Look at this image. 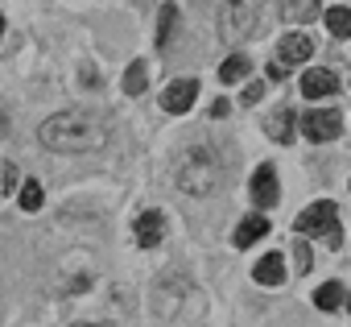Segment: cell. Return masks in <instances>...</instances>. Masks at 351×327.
Instances as JSON below:
<instances>
[{
    "label": "cell",
    "mask_w": 351,
    "mask_h": 327,
    "mask_svg": "<svg viewBox=\"0 0 351 327\" xmlns=\"http://www.w3.org/2000/svg\"><path fill=\"white\" fill-rule=\"evenodd\" d=\"M261 95H265V83H248L244 87V104H256Z\"/></svg>",
    "instance_id": "obj_21"
},
{
    "label": "cell",
    "mask_w": 351,
    "mask_h": 327,
    "mask_svg": "<svg viewBox=\"0 0 351 327\" xmlns=\"http://www.w3.org/2000/svg\"><path fill=\"white\" fill-rule=\"evenodd\" d=\"M335 91H339V75H335V71L314 67V71L302 75V95H306V100H322V95H335Z\"/></svg>",
    "instance_id": "obj_8"
},
{
    "label": "cell",
    "mask_w": 351,
    "mask_h": 327,
    "mask_svg": "<svg viewBox=\"0 0 351 327\" xmlns=\"http://www.w3.org/2000/svg\"><path fill=\"white\" fill-rule=\"evenodd\" d=\"M310 54H314V38H310V34H285V38L277 42V58H281L285 67L310 63Z\"/></svg>",
    "instance_id": "obj_7"
},
{
    "label": "cell",
    "mask_w": 351,
    "mask_h": 327,
    "mask_svg": "<svg viewBox=\"0 0 351 327\" xmlns=\"http://www.w3.org/2000/svg\"><path fill=\"white\" fill-rule=\"evenodd\" d=\"M0 34H5V17H0Z\"/></svg>",
    "instance_id": "obj_26"
},
{
    "label": "cell",
    "mask_w": 351,
    "mask_h": 327,
    "mask_svg": "<svg viewBox=\"0 0 351 327\" xmlns=\"http://www.w3.org/2000/svg\"><path fill=\"white\" fill-rule=\"evenodd\" d=\"M326 30L335 38H351V9H326Z\"/></svg>",
    "instance_id": "obj_17"
},
{
    "label": "cell",
    "mask_w": 351,
    "mask_h": 327,
    "mask_svg": "<svg viewBox=\"0 0 351 327\" xmlns=\"http://www.w3.org/2000/svg\"><path fill=\"white\" fill-rule=\"evenodd\" d=\"M252 75V63H248V54H232L223 67H219V79L223 83H244Z\"/></svg>",
    "instance_id": "obj_13"
},
{
    "label": "cell",
    "mask_w": 351,
    "mask_h": 327,
    "mask_svg": "<svg viewBox=\"0 0 351 327\" xmlns=\"http://www.w3.org/2000/svg\"><path fill=\"white\" fill-rule=\"evenodd\" d=\"M223 179V161L215 153V145L207 141H191L178 153V191L186 195H211Z\"/></svg>",
    "instance_id": "obj_2"
},
{
    "label": "cell",
    "mask_w": 351,
    "mask_h": 327,
    "mask_svg": "<svg viewBox=\"0 0 351 327\" xmlns=\"http://www.w3.org/2000/svg\"><path fill=\"white\" fill-rule=\"evenodd\" d=\"M261 236H269V220H265V216H248V220L236 228V245H240V249L256 245Z\"/></svg>",
    "instance_id": "obj_12"
},
{
    "label": "cell",
    "mask_w": 351,
    "mask_h": 327,
    "mask_svg": "<svg viewBox=\"0 0 351 327\" xmlns=\"http://www.w3.org/2000/svg\"><path fill=\"white\" fill-rule=\"evenodd\" d=\"M21 207H25V212H38V207H42V187H38L34 179L21 187Z\"/></svg>",
    "instance_id": "obj_19"
},
{
    "label": "cell",
    "mask_w": 351,
    "mask_h": 327,
    "mask_svg": "<svg viewBox=\"0 0 351 327\" xmlns=\"http://www.w3.org/2000/svg\"><path fill=\"white\" fill-rule=\"evenodd\" d=\"M293 261H298V269H302V273H310L314 253H310V245H306V240H298V245H293Z\"/></svg>",
    "instance_id": "obj_20"
},
{
    "label": "cell",
    "mask_w": 351,
    "mask_h": 327,
    "mask_svg": "<svg viewBox=\"0 0 351 327\" xmlns=\"http://www.w3.org/2000/svg\"><path fill=\"white\" fill-rule=\"evenodd\" d=\"M277 199H281L277 170H273V166H261V170L252 174V203H256V207H277Z\"/></svg>",
    "instance_id": "obj_9"
},
{
    "label": "cell",
    "mask_w": 351,
    "mask_h": 327,
    "mask_svg": "<svg viewBox=\"0 0 351 327\" xmlns=\"http://www.w3.org/2000/svg\"><path fill=\"white\" fill-rule=\"evenodd\" d=\"M173 25H178V5H161V21H157V50H169Z\"/></svg>",
    "instance_id": "obj_15"
},
{
    "label": "cell",
    "mask_w": 351,
    "mask_h": 327,
    "mask_svg": "<svg viewBox=\"0 0 351 327\" xmlns=\"http://www.w3.org/2000/svg\"><path fill=\"white\" fill-rule=\"evenodd\" d=\"M339 128H343V116H339L335 108H310V112L302 116V133H306V141H335Z\"/></svg>",
    "instance_id": "obj_5"
},
{
    "label": "cell",
    "mask_w": 351,
    "mask_h": 327,
    "mask_svg": "<svg viewBox=\"0 0 351 327\" xmlns=\"http://www.w3.org/2000/svg\"><path fill=\"white\" fill-rule=\"evenodd\" d=\"M293 228L298 232H310V236H322L330 249H339L343 245V228H339V207L330 203V199H318L310 212H302L298 220H293Z\"/></svg>",
    "instance_id": "obj_4"
},
{
    "label": "cell",
    "mask_w": 351,
    "mask_h": 327,
    "mask_svg": "<svg viewBox=\"0 0 351 327\" xmlns=\"http://www.w3.org/2000/svg\"><path fill=\"white\" fill-rule=\"evenodd\" d=\"M38 137L58 153H91L108 141V124L91 112H58L38 128Z\"/></svg>",
    "instance_id": "obj_1"
},
{
    "label": "cell",
    "mask_w": 351,
    "mask_h": 327,
    "mask_svg": "<svg viewBox=\"0 0 351 327\" xmlns=\"http://www.w3.org/2000/svg\"><path fill=\"white\" fill-rule=\"evenodd\" d=\"M215 9V30L223 42H244L256 25H261V9L265 0H211Z\"/></svg>",
    "instance_id": "obj_3"
},
{
    "label": "cell",
    "mask_w": 351,
    "mask_h": 327,
    "mask_svg": "<svg viewBox=\"0 0 351 327\" xmlns=\"http://www.w3.org/2000/svg\"><path fill=\"white\" fill-rule=\"evenodd\" d=\"M314 306H318V311H339V306H343V286H339V282H322V286L314 290Z\"/></svg>",
    "instance_id": "obj_14"
},
{
    "label": "cell",
    "mask_w": 351,
    "mask_h": 327,
    "mask_svg": "<svg viewBox=\"0 0 351 327\" xmlns=\"http://www.w3.org/2000/svg\"><path fill=\"white\" fill-rule=\"evenodd\" d=\"M302 13H306V9H298V0H281V17L293 21V17H302Z\"/></svg>",
    "instance_id": "obj_22"
},
{
    "label": "cell",
    "mask_w": 351,
    "mask_h": 327,
    "mask_svg": "<svg viewBox=\"0 0 351 327\" xmlns=\"http://www.w3.org/2000/svg\"><path fill=\"white\" fill-rule=\"evenodd\" d=\"M228 112H232V104H228V100H215V104H211V116H228Z\"/></svg>",
    "instance_id": "obj_24"
},
{
    "label": "cell",
    "mask_w": 351,
    "mask_h": 327,
    "mask_svg": "<svg viewBox=\"0 0 351 327\" xmlns=\"http://www.w3.org/2000/svg\"><path fill=\"white\" fill-rule=\"evenodd\" d=\"M149 87V71H145V63H132L128 71H124V91L128 95H141Z\"/></svg>",
    "instance_id": "obj_16"
},
{
    "label": "cell",
    "mask_w": 351,
    "mask_h": 327,
    "mask_svg": "<svg viewBox=\"0 0 351 327\" xmlns=\"http://www.w3.org/2000/svg\"><path fill=\"white\" fill-rule=\"evenodd\" d=\"M132 228H136V245H141V249H153V245H161V236H165V220H161L157 212H141Z\"/></svg>",
    "instance_id": "obj_10"
},
{
    "label": "cell",
    "mask_w": 351,
    "mask_h": 327,
    "mask_svg": "<svg viewBox=\"0 0 351 327\" xmlns=\"http://www.w3.org/2000/svg\"><path fill=\"white\" fill-rule=\"evenodd\" d=\"M195 95H199V83H195V79H173V83L165 87V95H161V108L173 112V116H182V112L195 104Z\"/></svg>",
    "instance_id": "obj_6"
},
{
    "label": "cell",
    "mask_w": 351,
    "mask_h": 327,
    "mask_svg": "<svg viewBox=\"0 0 351 327\" xmlns=\"http://www.w3.org/2000/svg\"><path fill=\"white\" fill-rule=\"evenodd\" d=\"M13 187H17V166H13V161H9V166H5V191L13 195Z\"/></svg>",
    "instance_id": "obj_23"
},
{
    "label": "cell",
    "mask_w": 351,
    "mask_h": 327,
    "mask_svg": "<svg viewBox=\"0 0 351 327\" xmlns=\"http://www.w3.org/2000/svg\"><path fill=\"white\" fill-rule=\"evenodd\" d=\"M0 133H5V112H0Z\"/></svg>",
    "instance_id": "obj_25"
},
{
    "label": "cell",
    "mask_w": 351,
    "mask_h": 327,
    "mask_svg": "<svg viewBox=\"0 0 351 327\" xmlns=\"http://www.w3.org/2000/svg\"><path fill=\"white\" fill-rule=\"evenodd\" d=\"M252 278H256L261 286H281V282H285V261H281V253L261 257V261H256V269H252Z\"/></svg>",
    "instance_id": "obj_11"
},
{
    "label": "cell",
    "mask_w": 351,
    "mask_h": 327,
    "mask_svg": "<svg viewBox=\"0 0 351 327\" xmlns=\"http://www.w3.org/2000/svg\"><path fill=\"white\" fill-rule=\"evenodd\" d=\"M265 128H269V137H273V141H289V133H293V116L281 108L277 116H269V124H265Z\"/></svg>",
    "instance_id": "obj_18"
}]
</instances>
